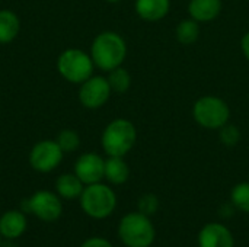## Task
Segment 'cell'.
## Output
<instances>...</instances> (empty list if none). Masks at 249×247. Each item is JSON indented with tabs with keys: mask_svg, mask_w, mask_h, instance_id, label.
<instances>
[{
	"mask_svg": "<svg viewBox=\"0 0 249 247\" xmlns=\"http://www.w3.org/2000/svg\"><path fill=\"white\" fill-rule=\"evenodd\" d=\"M89 54L96 68L111 71L123 66L127 57V44L120 33L104 31L93 38Z\"/></svg>",
	"mask_w": 249,
	"mask_h": 247,
	"instance_id": "1",
	"label": "cell"
},
{
	"mask_svg": "<svg viewBox=\"0 0 249 247\" xmlns=\"http://www.w3.org/2000/svg\"><path fill=\"white\" fill-rule=\"evenodd\" d=\"M137 141V130L134 124L125 118L112 119L102 131L101 146L107 156L124 157L131 151Z\"/></svg>",
	"mask_w": 249,
	"mask_h": 247,
	"instance_id": "2",
	"label": "cell"
},
{
	"mask_svg": "<svg viewBox=\"0 0 249 247\" xmlns=\"http://www.w3.org/2000/svg\"><path fill=\"white\" fill-rule=\"evenodd\" d=\"M118 237L127 247H150L155 242L156 230L150 217L137 211L121 218Z\"/></svg>",
	"mask_w": 249,
	"mask_h": 247,
	"instance_id": "3",
	"label": "cell"
},
{
	"mask_svg": "<svg viewBox=\"0 0 249 247\" xmlns=\"http://www.w3.org/2000/svg\"><path fill=\"white\" fill-rule=\"evenodd\" d=\"M80 207L86 215L95 220H105L117 207V195L105 183L86 185L80 195Z\"/></svg>",
	"mask_w": 249,
	"mask_h": 247,
	"instance_id": "4",
	"label": "cell"
},
{
	"mask_svg": "<svg viewBox=\"0 0 249 247\" xmlns=\"http://www.w3.org/2000/svg\"><path fill=\"white\" fill-rule=\"evenodd\" d=\"M95 64L90 54L80 48H67L57 58V71L60 76L73 84H82L93 76Z\"/></svg>",
	"mask_w": 249,
	"mask_h": 247,
	"instance_id": "5",
	"label": "cell"
},
{
	"mask_svg": "<svg viewBox=\"0 0 249 247\" xmlns=\"http://www.w3.org/2000/svg\"><path fill=\"white\" fill-rule=\"evenodd\" d=\"M194 121L206 130H220L229 122L231 109L226 100L214 95H206L196 100L193 106Z\"/></svg>",
	"mask_w": 249,
	"mask_h": 247,
	"instance_id": "6",
	"label": "cell"
},
{
	"mask_svg": "<svg viewBox=\"0 0 249 247\" xmlns=\"http://www.w3.org/2000/svg\"><path fill=\"white\" fill-rule=\"evenodd\" d=\"M63 150L55 140H41L29 151V165L39 173H50L63 162Z\"/></svg>",
	"mask_w": 249,
	"mask_h": 247,
	"instance_id": "7",
	"label": "cell"
},
{
	"mask_svg": "<svg viewBox=\"0 0 249 247\" xmlns=\"http://www.w3.org/2000/svg\"><path fill=\"white\" fill-rule=\"evenodd\" d=\"M112 90L107 77L90 76L79 87V102L86 109H99L108 102Z\"/></svg>",
	"mask_w": 249,
	"mask_h": 247,
	"instance_id": "8",
	"label": "cell"
},
{
	"mask_svg": "<svg viewBox=\"0 0 249 247\" xmlns=\"http://www.w3.org/2000/svg\"><path fill=\"white\" fill-rule=\"evenodd\" d=\"M29 199L31 214L45 223L57 221L63 213V204L57 194L51 191H36Z\"/></svg>",
	"mask_w": 249,
	"mask_h": 247,
	"instance_id": "9",
	"label": "cell"
},
{
	"mask_svg": "<svg viewBox=\"0 0 249 247\" xmlns=\"http://www.w3.org/2000/svg\"><path fill=\"white\" fill-rule=\"evenodd\" d=\"M105 160L98 153H83L74 163V175L86 185L98 183L104 179Z\"/></svg>",
	"mask_w": 249,
	"mask_h": 247,
	"instance_id": "10",
	"label": "cell"
},
{
	"mask_svg": "<svg viewBox=\"0 0 249 247\" xmlns=\"http://www.w3.org/2000/svg\"><path fill=\"white\" fill-rule=\"evenodd\" d=\"M198 247H235L231 230L220 223H209L198 233Z\"/></svg>",
	"mask_w": 249,
	"mask_h": 247,
	"instance_id": "11",
	"label": "cell"
},
{
	"mask_svg": "<svg viewBox=\"0 0 249 247\" xmlns=\"http://www.w3.org/2000/svg\"><path fill=\"white\" fill-rule=\"evenodd\" d=\"M28 227L25 213L19 210L6 211L0 217V234L6 240H15L20 237Z\"/></svg>",
	"mask_w": 249,
	"mask_h": 247,
	"instance_id": "12",
	"label": "cell"
},
{
	"mask_svg": "<svg viewBox=\"0 0 249 247\" xmlns=\"http://www.w3.org/2000/svg\"><path fill=\"white\" fill-rule=\"evenodd\" d=\"M134 10L146 22H158L171 10V0H136Z\"/></svg>",
	"mask_w": 249,
	"mask_h": 247,
	"instance_id": "13",
	"label": "cell"
},
{
	"mask_svg": "<svg viewBox=\"0 0 249 247\" xmlns=\"http://www.w3.org/2000/svg\"><path fill=\"white\" fill-rule=\"evenodd\" d=\"M222 0H190L188 13L194 20L204 23L214 20L222 12Z\"/></svg>",
	"mask_w": 249,
	"mask_h": 247,
	"instance_id": "14",
	"label": "cell"
},
{
	"mask_svg": "<svg viewBox=\"0 0 249 247\" xmlns=\"http://www.w3.org/2000/svg\"><path fill=\"white\" fill-rule=\"evenodd\" d=\"M85 183L74 173H63L55 181V194L64 199L80 198Z\"/></svg>",
	"mask_w": 249,
	"mask_h": 247,
	"instance_id": "15",
	"label": "cell"
},
{
	"mask_svg": "<svg viewBox=\"0 0 249 247\" xmlns=\"http://www.w3.org/2000/svg\"><path fill=\"white\" fill-rule=\"evenodd\" d=\"M104 178L111 183V185H123L128 181L130 178V167L124 157H115V156H108L105 160V173Z\"/></svg>",
	"mask_w": 249,
	"mask_h": 247,
	"instance_id": "16",
	"label": "cell"
},
{
	"mask_svg": "<svg viewBox=\"0 0 249 247\" xmlns=\"http://www.w3.org/2000/svg\"><path fill=\"white\" fill-rule=\"evenodd\" d=\"M20 32V19L10 9H0V44H10Z\"/></svg>",
	"mask_w": 249,
	"mask_h": 247,
	"instance_id": "17",
	"label": "cell"
},
{
	"mask_svg": "<svg viewBox=\"0 0 249 247\" xmlns=\"http://www.w3.org/2000/svg\"><path fill=\"white\" fill-rule=\"evenodd\" d=\"M200 33H201L200 22L194 20L193 17H188V19L181 20L177 25V29H175L177 41L181 42V44H184V45L194 44L200 38Z\"/></svg>",
	"mask_w": 249,
	"mask_h": 247,
	"instance_id": "18",
	"label": "cell"
},
{
	"mask_svg": "<svg viewBox=\"0 0 249 247\" xmlns=\"http://www.w3.org/2000/svg\"><path fill=\"white\" fill-rule=\"evenodd\" d=\"M108 83L111 86V90L115 93H125L131 86V76L127 68L123 66L108 71Z\"/></svg>",
	"mask_w": 249,
	"mask_h": 247,
	"instance_id": "19",
	"label": "cell"
},
{
	"mask_svg": "<svg viewBox=\"0 0 249 247\" xmlns=\"http://www.w3.org/2000/svg\"><path fill=\"white\" fill-rule=\"evenodd\" d=\"M63 153H73L80 147V135L74 130H61L55 138Z\"/></svg>",
	"mask_w": 249,
	"mask_h": 247,
	"instance_id": "20",
	"label": "cell"
},
{
	"mask_svg": "<svg viewBox=\"0 0 249 247\" xmlns=\"http://www.w3.org/2000/svg\"><path fill=\"white\" fill-rule=\"evenodd\" d=\"M232 205L244 213H249V182H241L231 192Z\"/></svg>",
	"mask_w": 249,
	"mask_h": 247,
	"instance_id": "21",
	"label": "cell"
},
{
	"mask_svg": "<svg viewBox=\"0 0 249 247\" xmlns=\"http://www.w3.org/2000/svg\"><path fill=\"white\" fill-rule=\"evenodd\" d=\"M219 138L220 143L226 147H235L241 141V131L236 125L226 124L219 130Z\"/></svg>",
	"mask_w": 249,
	"mask_h": 247,
	"instance_id": "22",
	"label": "cell"
},
{
	"mask_svg": "<svg viewBox=\"0 0 249 247\" xmlns=\"http://www.w3.org/2000/svg\"><path fill=\"white\" fill-rule=\"evenodd\" d=\"M159 208V201L156 198V195L153 194H146L139 199V211L146 214V215H152L158 211Z\"/></svg>",
	"mask_w": 249,
	"mask_h": 247,
	"instance_id": "23",
	"label": "cell"
},
{
	"mask_svg": "<svg viewBox=\"0 0 249 247\" xmlns=\"http://www.w3.org/2000/svg\"><path fill=\"white\" fill-rule=\"evenodd\" d=\"M80 247H114L107 239L104 237H90L85 240Z\"/></svg>",
	"mask_w": 249,
	"mask_h": 247,
	"instance_id": "24",
	"label": "cell"
},
{
	"mask_svg": "<svg viewBox=\"0 0 249 247\" xmlns=\"http://www.w3.org/2000/svg\"><path fill=\"white\" fill-rule=\"evenodd\" d=\"M241 48H242V52L245 55V58L249 61V31L242 36V41H241Z\"/></svg>",
	"mask_w": 249,
	"mask_h": 247,
	"instance_id": "25",
	"label": "cell"
},
{
	"mask_svg": "<svg viewBox=\"0 0 249 247\" xmlns=\"http://www.w3.org/2000/svg\"><path fill=\"white\" fill-rule=\"evenodd\" d=\"M108 3H118V1H121V0H107Z\"/></svg>",
	"mask_w": 249,
	"mask_h": 247,
	"instance_id": "26",
	"label": "cell"
},
{
	"mask_svg": "<svg viewBox=\"0 0 249 247\" xmlns=\"http://www.w3.org/2000/svg\"><path fill=\"white\" fill-rule=\"evenodd\" d=\"M1 239H3V237H1V234H0V247H1V243H3V242H1Z\"/></svg>",
	"mask_w": 249,
	"mask_h": 247,
	"instance_id": "27",
	"label": "cell"
}]
</instances>
